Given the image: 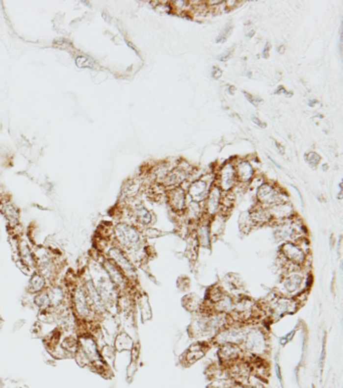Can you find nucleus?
<instances>
[{"label": "nucleus", "mask_w": 343, "mask_h": 388, "mask_svg": "<svg viewBox=\"0 0 343 388\" xmlns=\"http://www.w3.org/2000/svg\"><path fill=\"white\" fill-rule=\"evenodd\" d=\"M231 323L233 322L228 315L215 312L200 313L196 314L190 323L188 333L196 341L211 344L214 336Z\"/></svg>", "instance_id": "f257e3e1"}, {"label": "nucleus", "mask_w": 343, "mask_h": 388, "mask_svg": "<svg viewBox=\"0 0 343 388\" xmlns=\"http://www.w3.org/2000/svg\"><path fill=\"white\" fill-rule=\"evenodd\" d=\"M312 285V275L309 270L287 267L283 270L275 293L280 296L295 298L305 291L309 292Z\"/></svg>", "instance_id": "f03ea898"}, {"label": "nucleus", "mask_w": 343, "mask_h": 388, "mask_svg": "<svg viewBox=\"0 0 343 388\" xmlns=\"http://www.w3.org/2000/svg\"><path fill=\"white\" fill-rule=\"evenodd\" d=\"M240 347L247 359L265 358L270 350L269 335L266 329L255 324L248 325Z\"/></svg>", "instance_id": "7ed1b4c3"}, {"label": "nucleus", "mask_w": 343, "mask_h": 388, "mask_svg": "<svg viewBox=\"0 0 343 388\" xmlns=\"http://www.w3.org/2000/svg\"><path fill=\"white\" fill-rule=\"evenodd\" d=\"M90 271L92 272L90 273V277L109 313L111 309L118 307L120 293L111 282L102 264L95 262V264L91 265Z\"/></svg>", "instance_id": "20e7f679"}, {"label": "nucleus", "mask_w": 343, "mask_h": 388, "mask_svg": "<svg viewBox=\"0 0 343 388\" xmlns=\"http://www.w3.org/2000/svg\"><path fill=\"white\" fill-rule=\"evenodd\" d=\"M260 305L264 314L271 321L274 322L287 315L296 313L301 307V305L297 302L295 298L280 296L275 292L273 297L269 298L267 301L264 302V305Z\"/></svg>", "instance_id": "39448f33"}, {"label": "nucleus", "mask_w": 343, "mask_h": 388, "mask_svg": "<svg viewBox=\"0 0 343 388\" xmlns=\"http://www.w3.org/2000/svg\"><path fill=\"white\" fill-rule=\"evenodd\" d=\"M309 258L310 254L303 249L298 240L283 242L279 246V259L281 260L282 269L286 265H292V267L309 270L307 269Z\"/></svg>", "instance_id": "423d86ee"}, {"label": "nucleus", "mask_w": 343, "mask_h": 388, "mask_svg": "<svg viewBox=\"0 0 343 388\" xmlns=\"http://www.w3.org/2000/svg\"><path fill=\"white\" fill-rule=\"evenodd\" d=\"M78 350L77 356L82 358L83 364L100 365L103 363V358L101 355L99 345L96 339L90 333H84L78 337Z\"/></svg>", "instance_id": "0eeeda50"}, {"label": "nucleus", "mask_w": 343, "mask_h": 388, "mask_svg": "<svg viewBox=\"0 0 343 388\" xmlns=\"http://www.w3.org/2000/svg\"><path fill=\"white\" fill-rule=\"evenodd\" d=\"M71 304L76 318L84 322H91L97 317L89 303L83 285H78V287L73 289Z\"/></svg>", "instance_id": "6e6552de"}, {"label": "nucleus", "mask_w": 343, "mask_h": 388, "mask_svg": "<svg viewBox=\"0 0 343 388\" xmlns=\"http://www.w3.org/2000/svg\"><path fill=\"white\" fill-rule=\"evenodd\" d=\"M247 326L248 325H243L235 322L229 324L214 336V338L211 342V345H214L216 347L226 344L240 346L244 340Z\"/></svg>", "instance_id": "1a4fd4ad"}, {"label": "nucleus", "mask_w": 343, "mask_h": 388, "mask_svg": "<svg viewBox=\"0 0 343 388\" xmlns=\"http://www.w3.org/2000/svg\"><path fill=\"white\" fill-rule=\"evenodd\" d=\"M106 258L111 259L134 285V284L137 282V269L129 257L120 248L115 246V244H112L107 251Z\"/></svg>", "instance_id": "9d476101"}, {"label": "nucleus", "mask_w": 343, "mask_h": 388, "mask_svg": "<svg viewBox=\"0 0 343 388\" xmlns=\"http://www.w3.org/2000/svg\"><path fill=\"white\" fill-rule=\"evenodd\" d=\"M257 200L259 206L268 208L275 204L288 201V198L278 187L273 186L270 183H263L258 187Z\"/></svg>", "instance_id": "9b49d317"}, {"label": "nucleus", "mask_w": 343, "mask_h": 388, "mask_svg": "<svg viewBox=\"0 0 343 388\" xmlns=\"http://www.w3.org/2000/svg\"><path fill=\"white\" fill-rule=\"evenodd\" d=\"M101 264H102V267L104 268L111 282L117 288L118 292L120 293V296L128 294L130 289L133 288V285L129 282V280L122 273V271H121L111 259H109L106 257L103 259V261L101 262Z\"/></svg>", "instance_id": "f8f14e48"}, {"label": "nucleus", "mask_w": 343, "mask_h": 388, "mask_svg": "<svg viewBox=\"0 0 343 388\" xmlns=\"http://www.w3.org/2000/svg\"><path fill=\"white\" fill-rule=\"evenodd\" d=\"M217 358L219 365L227 369L236 362L245 358V354L240 346L226 344L217 347Z\"/></svg>", "instance_id": "ddd939ff"}, {"label": "nucleus", "mask_w": 343, "mask_h": 388, "mask_svg": "<svg viewBox=\"0 0 343 388\" xmlns=\"http://www.w3.org/2000/svg\"><path fill=\"white\" fill-rule=\"evenodd\" d=\"M82 285H83L85 293L87 295V298L89 300V303L91 305L93 311L95 312V314L97 316H105L108 313L107 308H106V306H105L102 298L100 297L90 275L88 277L84 278V282H83Z\"/></svg>", "instance_id": "4468645a"}, {"label": "nucleus", "mask_w": 343, "mask_h": 388, "mask_svg": "<svg viewBox=\"0 0 343 388\" xmlns=\"http://www.w3.org/2000/svg\"><path fill=\"white\" fill-rule=\"evenodd\" d=\"M224 192L221 191V189L217 185H213L211 187L209 195L204 202V209H205V214L208 215L209 217H214L215 215H218L221 209V197H223Z\"/></svg>", "instance_id": "2eb2a0df"}, {"label": "nucleus", "mask_w": 343, "mask_h": 388, "mask_svg": "<svg viewBox=\"0 0 343 388\" xmlns=\"http://www.w3.org/2000/svg\"><path fill=\"white\" fill-rule=\"evenodd\" d=\"M269 213L272 218V223H280L295 217V211L292 204L289 201L281 202L275 206L268 207Z\"/></svg>", "instance_id": "dca6fc26"}, {"label": "nucleus", "mask_w": 343, "mask_h": 388, "mask_svg": "<svg viewBox=\"0 0 343 388\" xmlns=\"http://www.w3.org/2000/svg\"><path fill=\"white\" fill-rule=\"evenodd\" d=\"M211 346V345L208 342H200V341H197L196 343L190 345L183 356L184 364L185 366H190L195 362H197L198 360H200L201 358H204Z\"/></svg>", "instance_id": "f3484780"}, {"label": "nucleus", "mask_w": 343, "mask_h": 388, "mask_svg": "<svg viewBox=\"0 0 343 388\" xmlns=\"http://www.w3.org/2000/svg\"><path fill=\"white\" fill-rule=\"evenodd\" d=\"M167 202L176 213H185L187 207V195L183 187H175L167 192Z\"/></svg>", "instance_id": "a211bd4d"}, {"label": "nucleus", "mask_w": 343, "mask_h": 388, "mask_svg": "<svg viewBox=\"0 0 343 388\" xmlns=\"http://www.w3.org/2000/svg\"><path fill=\"white\" fill-rule=\"evenodd\" d=\"M193 234L199 244V248L211 249V220L201 219L198 223Z\"/></svg>", "instance_id": "6ab92c4d"}, {"label": "nucleus", "mask_w": 343, "mask_h": 388, "mask_svg": "<svg viewBox=\"0 0 343 388\" xmlns=\"http://www.w3.org/2000/svg\"><path fill=\"white\" fill-rule=\"evenodd\" d=\"M132 215L134 218V221L138 229L141 231H143L147 228H150V226L153 222V215L152 213L141 203H137L134 206L132 209Z\"/></svg>", "instance_id": "aec40b11"}, {"label": "nucleus", "mask_w": 343, "mask_h": 388, "mask_svg": "<svg viewBox=\"0 0 343 388\" xmlns=\"http://www.w3.org/2000/svg\"><path fill=\"white\" fill-rule=\"evenodd\" d=\"M209 183L203 179H198L192 182L188 187V197L191 201L203 204L210 192Z\"/></svg>", "instance_id": "412c9836"}, {"label": "nucleus", "mask_w": 343, "mask_h": 388, "mask_svg": "<svg viewBox=\"0 0 343 388\" xmlns=\"http://www.w3.org/2000/svg\"><path fill=\"white\" fill-rule=\"evenodd\" d=\"M237 181L235 167L228 163L220 170L219 173V184L217 185L223 192H229L235 186Z\"/></svg>", "instance_id": "4be33fe9"}, {"label": "nucleus", "mask_w": 343, "mask_h": 388, "mask_svg": "<svg viewBox=\"0 0 343 388\" xmlns=\"http://www.w3.org/2000/svg\"><path fill=\"white\" fill-rule=\"evenodd\" d=\"M47 293L50 300L51 310L58 309L66 305L67 294L63 287L53 284L50 287H47Z\"/></svg>", "instance_id": "5701e85b"}, {"label": "nucleus", "mask_w": 343, "mask_h": 388, "mask_svg": "<svg viewBox=\"0 0 343 388\" xmlns=\"http://www.w3.org/2000/svg\"><path fill=\"white\" fill-rule=\"evenodd\" d=\"M17 253L19 256V260L25 267L28 270H33L36 268V261L34 253L28 246V243L25 240H22L17 243Z\"/></svg>", "instance_id": "b1692460"}, {"label": "nucleus", "mask_w": 343, "mask_h": 388, "mask_svg": "<svg viewBox=\"0 0 343 388\" xmlns=\"http://www.w3.org/2000/svg\"><path fill=\"white\" fill-rule=\"evenodd\" d=\"M249 217H250L253 228L254 227H262V226H265V224L272 223V218H271L268 208L264 207H261V206H259V204L251 212H249Z\"/></svg>", "instance_id": "393cba45"}, {"label": "nucleus", "mask_w": 343, "mask_h": 388, "mask_svg": "<svg viewBox=\"0 0 343 388\" xmlns=\"http://www.w3.org/2000/svg\"><path fill=\"white\" fill-rule=\"evenodd\" d=\"M235 170H236L237 180L241 183L250 182L255 175L254 168L248 161H241L237 163Z\"/></svg>", "instance_id": "a878e982"}, {"label": "nucleus", "mask_w": 343, "mask_h": 388, "mask_svg": "<svg viewBox=\"0 0 343 388\" xmlns=\"http://www.w3.org/2000/svg\"><path fill=\"white\" fill-rule=\"evenodd\" d=\"M47 287H48V282L42 275L37 273L36 271L31 274L27 285L28 293L35 295L39 292L46 290Z\"/></svg>", "instance_id": "bb28decb"}, {"label": "nucleus", "mask_w": 343, "mask_h": 388, "mask_svg": "<svg viewBox=\"0 0 343 388\" xmlns=\"http://www.w3.org/2000/svg\"><path fill=\"white\" fill-rule=\"evenodd\" d=\"M185 179V173L184 170L175 169L167 173L163 179V185L170 189L175 187H180V184Z\"/></svg>", "instance_id": "cd10ccee"}, {"label": "nucleus", "mask_w": 343, "mask_h": 388, "mask_svg": "<svg viewBox=\"0 0 343 388\" xmlns=\"http://www.w3.org/2000/svg\"><path fill=\"white\" fill-rule=\"evenodd\" d=\"M1 212L4 215V217L7 219L10 226H12V227L16 226L18 222L19 214H18V210L16 209V207L13 206L12 203L6 202V203L2 204Z\"/></svg>", "instance_id": "c85d7f7f"}, {"label": "nucleus", "mask_w": 343, "mask_h": 388, "mask_svg": "<svg viewBox=\"0 0 343 388\" xmlns=\"http://www.w3.org/2000/svg\"><path fill=\"white\" fill-rule=\"evenodd\" d=\"M134 347L133 340L130 336L124 332L120 333L115 339V348L117 350H131Z\"/></svg>", "instance_id": "c756f323"}, {"label": "nucleus", "mask_w": 343, "mask_h": 388, "mask_svg": "<svg viewBox=\"0 0 343 388\" xmlns=\"http://www.w3.org/2000/svg\"><path fill=\"white\" fill-rule=\"evenodd\" d=\"M33 304L40 310V312L51 310L50 300L48 297L47 289L33 295Z\"/></svg>", "instance_id": "7c9ffc66"}, {"label": "nucleus", "mask_w": 343, "mask_h": 388, "mask_svg": "<svg viewBox=\"0 0 343 388\" xmlns=\"http://www.w3.org/2000/svg\"><path fill=\"white\" fill-rule=\"evenodd\" d=\"M232 29H233L232 25H231V24H228V25L225 26V28L220 31V33L218 34V36L216 37L215 43H216V44L225 43L226 40L228 39V37L230 36V34L232 33Z\"/></svg>", "instance_id": "2f4dec72"}, {"label": "nucleus", "mask_w": 343, "mask_h": 388, "mask_svg": "<svg viewBox=\"0 0 343 388\" xmlns=\"http://www.w3.org/2000/svg\"><path fill=\"white\" fill-rule=\"evenodd\" d=\"M305 159H306V161L309 163V164L311 165V166H313V167H315V166H317L318 165V163L320 162V156L317 154V153H315V152H310V153H308L306 156H305Z\"/></svg>", "instance_id": "473e14b6"}, {"label": "nucleus", "mask_w": 343, "mask_h": 388, "mask_svg": "<svg viewBox=\"0 0 343 388\" xmlns=\"http://www.w3.org/2000/svg\"><path fill=\"white\" fill-rule=\"evenodd\" d=\"M243 93H244L245 97L247 98V100L250 102V103H251L252 105H254L255 107H257L259 103H262V102H263V100H262V99L256 98V97H254L253 95H251V94H249V93H247V92H243Z\"/></svg>", "instance_id": "72a5a7b5"}, {"label": "nucleus", "mask_w": 343, "mask_h": 388, "mask_svg": "<svg viewBox=\"0 0 343 388\" xmlns=\"http://www.w3.org/2000/svg\"><path fill=\"white\" fill-rule=\"evenodd\" d=\"M296 333V329H294V330H292L290 333H288L287 335H285V336H283L281 338V340H280V342H281V345H286L292 338H293V336H294V334Z\"/></svg>", "instance_id": "f704fd0d"}, {"label": "nucleus", "mask_w": 343, "mask_h": 388, "mask_svg": "<svg viewBox=\"0 0 343 388\" xmlns=\"http://www.w3.org/2000/svg\"><path fill=\"white\" fill-rule=\"evenodd\" d=\"M231 388H261V387L252 385L250 383H237V382H234V384L231 386Z\"/></svg>", "instance_id": "c9c22d12"}, {"label": "nucleus", "mask_w": 343, "mask_h": 388, "mask_svg": "<svg viewBox=\"0 0 343 388\" xmlns=\"http://www.w3.org/2000/svg\"><path fill=\"white\" fill-rule=\"evenodd\" d=\"M221 75H223V71H221L218 67L215 66V67L212 68V70H211V77H212V78L218 79L221 77Z\"/></svg>", "instance_id": "e433bc0d"}, {"label": "nucleus", "mask_w": 343, "mask_h": 388, "mask_svg": "<svg viewBox=\"0 0 343 388\" xmlns=\"http://www.w3.org/2000/svg\"><path fill=\"white\" fill-rule=\"evenodd\" d=\"M229 58H231V52H230V51L225 52H223L221 54L217 55V59L220 60V62H227V60H228Z\"/></svg>", "instance_id": "4c0bfd02"}, {"label": "nucleus", "mask_w": 343, "mask_h": 388, "mask_svg": "<svg viewBox=\"0 0 343 388\" xmlns=\"http://www.w3.org/2000/svg\"><path fill=\"white\" fill-rule=\"evenodd\" d=\"M252 121L254 122V123H255L257 126H259L260 128H265V127H266V124L263 123V122H262L258 117H252Z\"/></svg>", "instance_id": "58836bf2"}, {"label": "nucleus", "mask_w": 343, "mask_h": 388, "mask_svg": "<svg viewBox=\"0 0 343 388\" xmlns=\"http://www.w3.org/2000/svg\"><path fill=\"white\" fill-rule=\"evenodd\" d=\"M270 49H271V46H270V44L269 43H267L266 44V46H265V48H264V51H263V57L264 58H269V52H270Z\"/></svg>", "instance_id": "ea45409f"}, {"label": "nucleus", "mask_w": 343, "mask_h": 388, "mask_svg": "<svg viewBox=\"0 0 343 388\" xmlns=\"http://www.w3.org/2000/svg\"><path fill=\"white\" fill-rule=\"evenodd\" d=\"M275 94H277V95H278V94H279V95H280V94H285L286 96L288 95L289 97L292 96V94H288V92L286 91V89H285L284 87H282V86H280V87L277 89V91L275 92Z\"/></svg>", "instance_id": "a19ab883"}, {"label": "nucleus", "mask_w": 343, "mask_h": 388, "mask_svg": "<svg viewBox=\"0 0 343 388\" xmlns=\"http://www.w3.org/2000/svg\"><path fill=\"white\" fill-rule=\"evenodd\" d=\"M275 145L277 146V149H278V151L280 152L281 155H285V147L282 146L280 143H278V142H275Z\"/></svg>", "instance_id": "79ce46f5"}, {"label": "nucleus", "mask_w": 343, "mask_h": 388, "mask_svg": "<svg viewBox=\"0 0 343 388\" xmlns=\"http://www.w3.org/2000/svg\"><path fill=\"white\" fill-rule=\"evenodd\" d=\"M315 104H318V101H317L316 99H313V100H311V101L308 102V105H309L310 107H314Z\"/></svg>", "instance_id": "37998d69"}]
</instances>
